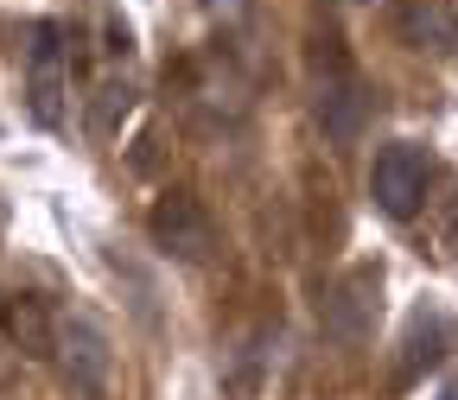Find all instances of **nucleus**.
Wrapping results in <instances>:
<instances>
[{"label": "nucleus", "mask_w": 458, "mask_h": 400, "mask_svg": "<svg viewBox=\"0 0 458 400\" xmlns=\"http://www.w3.org/2000/svg\"><path fill=\"white\" fill-rule=\"evenodd\" d=\"M427 185H433V159L414 140H388L369 159V197L388 222H414L420 204H427Z\"/></svg>", "instance_id": "1"}, {"label": "nucleus", "mask_w": 458, "mask_h": 400, "mask_svg": "<svg viewBox=\"0 0 458 400\" xmlns=\"http://www.w3.org/2000/svg\"><path fill=\"white\" fill-rule=\"evenodd\" d=\"M57 375L77 400H108V381H114V350H108V330L96 318H64L57 324Z\"/></svg>", "instance_id": "2"}, {"label": "nucleus", "mask_w": 458, "mask_h": 400, "mask_svg": "<svg viewBox=\"0 0 458 400\" xmlns=\"http://www.w3.org/2000/svg\"><path fill=\"white\" fill-rule=\"evenodd\" d=\"M147 236H153V248H159L165 261L198 267V261H210V248H216V222H210V210H204L191 191H165V197H153V210H147Z\"/></svg>", "instance_id": "3"}, {"label": "nucleus", "mask_w": 458, "mask_h": 400, "mask_svg": "<svg viewBox=\"0 0 458 400\" xmlns=\"http://www.w3.org/2000/svg\"><path fill=\"white\" fill-rule=\"evenodd\" d=\"M376 312H382V261H351L331 279V293L318 305V324L337 343H363L376 330Z\"/></svg>", "instance_id": "4"}, {"label": "nucleus", "mask_w": 458, "mask_h": 400, "mask_svg": "<svg viewBox=\"0 0 458 400\" xmlns=\"http://www.w3.org/2000/svg\"><path fill=\"white\" fill-rule=\"evenodd\" d=\"M26 102H32V121L38 128H57L64 121V32L51 20H38L26 32Z\"/></svg>", "instance_id": "5"}, {"label": "nucleus", "mask_w": 458, "mask_h": 400, "mask_svg": "<svg viewBox=\"0 0 458 400\" xmlns=\"http://www.w3.org/2000/svg\"><path fill=\"white\" fill-rule=\"evenodd\" d=\"M388 32H394V45H408V51L452 57L458 51V7H452V0H394V7H388Z\"/></svg>", "instance_id": "6"}, {"label": "nucleus", "mask_w": 458, "mask_h": 400, "mask_svg": "<svg viewBox=\"0 0 458 400\" xmlns=\"http://www.w3.org/2000/svg\"><path fill=\"white\" fill-rule=\"evenodd\" d=\"M312 114H318V128H325L331 146H357L363 128H369V89H363L351 71H344V77H325Z\"/></svg>", "instance_id": "7"}, {"label": "nucleus", "mask_w": 458, "mask_h": 400, "mask_svg": "<svg viewBox=\"0 0 458 400\" xmlns=\"http://www.w3.org/2000/svg\"><path fill=\"white\" fill-rule=\"evenodd\" d=\"M0 337H7L26 362H45L51 343H57V318L38 293H7L0 299Z\"/></svg>", "instance_id": "8"}, {"label": "nucleus", "mask_w": 458, "mask_h": 400, "mask_svg": "<svg viewBox=\"0 0 458 400\" xmlns=\"http://www.w3.org/2000/svg\"><path fill=\"white\" fill-rule=\"evenodd\" d=\"M445 343H452V324L439 318V312H414V324H408V337H401V356H394V388H414L420 381V369H433L439 356H445Z\"/></svg>", "instance_id": "9"}, {"label": "nucleus", "mask_w": 458, "mask_h": 400, "mask_svg": "<svg viewBox=\"0 0 458 400\" xmlns=\"http://www.w3.org/2000/svg\"><path fill=\"white\" fill-rule=\"evenodd\" d=\"M128 114H134V83H128V77H102V83L89 89V114H83V128H89V140H96V146H108L114 134H122Z\"/></svg>", "instance_id": "10"}, {"label": "nucleus", "mask_w": 458, "mask_h": 400, "mask_svg": "<svg viewBox=\"0 0 458 400\" xmlns=\"http://www.w3.org/2000/svg\"><path fill=\"white\" fill-rule=\"evenodd\" d=\"M216 26H249V0H204Z\"/></svg>", "instance_id": "11"}, {"label": "nucleus", "mask_w": 458, "mask_h": 400, "mask_svg": "<svg viewBox=\"0 0 458 400\" xmlns=\"http://www.w3.org/2000/svg\"><path fill=\"white\" fill-rule=\"evenodd\" d=\"M439 400H458V381H445V394H439Z\"/></svg>", "instance_id": "12"}, {"label": "nucleus", "mask_w": 458, "mask_h": 400, "mask_svg": "<svg viewBox=\"0 0 458 400\" xmlns=\"http://www.w3.org/2000/svg\"><path fill=\"white\" fill-rule=\"evenodd\" d=\"M351 7H357V0H351Z\"/></svg>", "instance_id": "13"}]
</instances>
